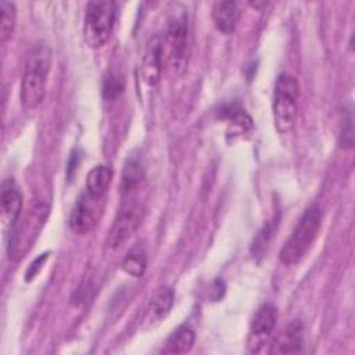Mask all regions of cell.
<instances>
[{
    "label": "cell",
    "mask_w": 355,
    "mask_h": 355,
    "mask_svg": "<svg viewBox=\"0 0 355 355\" xmlns=\"http://www.w3.org/2000/svg\"><path fill=\"white\" fill-rule=\"evenodd\" d=\"M322 225V211L318 205L308 207L297 222L291 236L280 250V261L286 265L297 263L315 241Z\"/></svg>",
    "instance_id": "2"
},
{
    "label": "cell",
    "mask_w": 355,
    "mask_h": 355,
    "mask_svg": "<svg viewBox=\"0 0 355 355\" xmlns=\"http://www.w3.org/2000/svg\"><path fill=\"white\" fill-rule=\"evenodd\" d=\"M97 202L98 200L92 198L87 193L79 197L69 215V227L72 229V232H75L76 234H86L93 230L98 218L96 209Z\"/></svg>",
    "instance_id": "9"
},
{
    "label": "cell",
    "mask_w": 355,
    "mask_h": 355,
    "mask_svg": "<svg viewBox=\"0 0 355 355\" xmlns=\"http://www.w3.org/2000/svg\"><path fill=\"white\" fill-rule=\"evenodd\" d=\"M112 179V171L107 165L94 166L86 178V193L94 198L101 200L108 190V186Z\"/></svg>",
    "instance_id": "13"
},
{
    "label": "cell",
    "mask_w": 355,
    "mask_h": 355,
    "mask_svg": "<svg viewBox=\"0 0 355 355\" xmlns=\"http://www.w3.org/2000/svg\"><path fill=\"white\" fill-rule=\"evenodd\" d=\"M51 67V51L43 42L33 44L26 53L21 79V103L26 108H36L46 96L47 76Z\"/></svg>",
    "instance_id": "1"
},
{
    "label": "cell",
    "mask_w": 355,
    "mask_h": 355,
    "mask_svg": "<svg viewBox=\"0 0 355 355\" xmlns=\"http://www.w3.org/2000/svg\"><path fill=\"white\" fill-rule=\"evenodd\" d=\"M212 19L216 29L225 35L233 33L239 19L240 8L236 1H218L212 8Z\"/></svg>",
    "instance_id": "11"
},
{
    "label": "cell",
    "mask_w": 355,
    "mask_h": 355,
    "mask_svg": "<svg viewBox=\"0 0 355 355\" xmlns=\"http://www.w3.org/2000/svg\"><path fill=\"white\" fill-rule=\"evenodd\" d=\"M123 90V85L119 79V76H115L114 73H110L104 79V86H103V93L104 97L108 100L115 98L118 94H121Z\"/></svg>",
    "instance_id": "19"
},
{
    "label": "cell",
    "mask_w": 355,
    "mask_h": 355,
    "mask_svg": "<svg viewBox=\"0 0 355 355\" xmlns=\"http://www.w3.org/2000/svg\"><path fill=\"white\" fill-rule=\"evenodd\" d=\"M143 208L137 204L123 207L115 216L104 243V254L114 255L126 244L143 220Z\"/></svg>",
    "instance_id": "5"
},
{
    "label": "cell",
    "mask_w": 355,
    "mask_h": 355,
    "mask_svg": "<svg viewBox=\"0 0 355 355\" xmlns=\"http://www.w3.org/2000/svg\"><path fill=\"white\" fill-rule=\"evenodd\" d=\"M300 86L294 76L288 73H280L275 83L273 93V121L280 133H288L297 119L298 111Z\"/></svg>",
    "instance_id": "3"
},
{
    "label": "cell",
    "mask_w": 355,
    "mask_h": 355,
    "mask_svg": "<svg viewBox=\"0 0 355 355\" xmlns=\"http://www.w3.org/2000/svg\"><path fill=\"white\" fill-rule=\"evenodd\" d=\"M276 309L272 304H262L251 322L248 334V351L252 354L259 352L270 338L276 326Z\"/></svg>",
    "instance_id": "7"
},
{
    "label": "cell",
    "mask_w": 355,
    "mask_h": 355,
    "mask_svg": "<svg viewBox=\"0 0 355 355\" xmlns=\"http://www.w3.org/2000/svg\"><path fill=\"white\" fill-rule=\"evenodd\" d=\"M266 4H268L266 1H255V3H251V6H252V7H255V8H261V7L266 6Z\"/></svg>",
    "instance_id": "21"
},
{
    "label": "cell",
    "mask_w": 355,
    "mask_h": 355,
    "mask_svg": "<svg viewBox=\"0 0 355 355\" xmlns=\"http://www.w3.org/2000/svg\"><path fill=\"white\" fill-rule=\"evenodd\" d=\"M164 67V49H162V37L153 36L146 46L140 73L141 79L148 86H155L159 82L161 72Z\"/></svg>",
    "instance_id": "8"
},
{
    "label": "cell",
    "mask_w": 355,
    "mask_h": 355,
    "mask_svg": "<svg viewBox=\"0 0 355 355\" xmlns=\"http://www.w3.org/2000/svg\"><path fill=\"white\" fill-rule=\"evenodd\" d=\"M173 305V290L168 286L159 287L148 305V316L155 322L165 318Z\"/></svg>",
    "instance_id": "16"
},
{
    "label": "cell",
    "mask_w": 355,
    "mask_h": 355,
    "mask_svg": "<svg viewBox=\"0 0 355 355\" xmlns=\"http://www.w3.org/2000/svg\"><path fill=\"white\" fill-rule=\"evenodd\" d=\"M1 220L4 226H15L22 211V194L12 179H7L1 186Z\"/></svg>",
    "instance_id": "10"
},
{
    "label": "cell",
    "mask_w": 355,
    "mask_h": 355,
    "mask_svg": "<svg viewBox=\"0 0 355 355\" xmlns=\"http://www.w3.org/2000/svg\"><path fill=\"white\" fill-rule=\"evenodd\" d=\"M116 18V4L114 1H89L85 10L83 37L89 47L104 46L114 29Z\"/></svg>",
    "instance_id": "4"
},
{
    "label": "cell",
    "mask_w": 355,
    "mask_h": 355,
    "mask_svg": "<svg viewBox=\"0 0 355 355\" xmlns=\"http://www.w3.org/2000/svg\"><path fill=\"white\" fill-rule=\"evenodd\" d=\"M146 252L139 244L130 248V251L123 257L122 261V269L133 277H141L146 272Z\"/></svg>",
    "instance_id": "17"
},
{
    "label": "cell",
    "mask_w": 355,
    "mask_h": 355,
    "mask_svg": "<svg viewBox=\"0 0 355 355\" xmlns=\"http://www.w3.org/2000/svg\"><path fill=\"white\" fill-rule=\"evenodd\" d=\"M162 49L164 62L166 61L175 72H183L187 64V22L183 15L169 22Z\"/></svg>",
    "instance_id": "6"
},
{
    "label": "cell",
    "mask_w": 355,
    "mask_h": 355,
    "mask_svg": "<svg viewBox=\"0 0 355 355\" xmlns=\"http://www.w3.org/2000/svg\"><path fill=\"white\" fill-rule=\"evenodd\" d=\"M0 11H1L0 37H1V43H6L8 39H11L15 24H17V8L14 3L3 0L0 1Z\"/></svg>",
    "instance_id": "18"
},
{
    "label": "cell",
    "mask_w": 355,
    "mask_h": 355,
    "mask_svg": "<svg viewBox=\"0 0 355 355\" xmlns=\"http://www.w3.org/2000/svg\"><path fill=\"white\" fill-rule=\"evenodd\" d=\"M144 178V171L143 166L140 164V161L135 157H130L123 166L122 175H121V183H119V189L122 194H129L133 190H136L139 187V184L141 183Z\"/></svg>",
    "instance_id": "15"
},
{
    "label": "cell",
    "mask_w": 355,
    "mask_h": 355,
    "mask_svg": "<svg viewBox=\"0 0 355 355\" xmlns=\"http://www.w3.org/2000/svg\"><path fill=\"white\" fill-rule=\"evenodd\" d=\"M302 347V323L300 320H293L286 329L284 334L280 336L270 347V354H287L298 352Z\"/></svg>",
    "instance_id": "12"
},
{
    "label": "cell",
    "mask_w": 355,
    "mask_h": 355,
    "mask_svg": "<svg viewBox=\"0 0 355 355\" xmlns=\"http://www.w3.org/2000/svg\"><path fill=\"white\" fill-rule=\"evenodd\" d=\"M194 341V330L189 326H180L165 341L161 354H186L193 348Z\"/></svg>",
    "instance_id": "14"
},
{
    "label": "cell",
    "mask_w": 355,
    "mask_h": 355,
    "mask_svg": "<svg viewBox=\"0 0 355 355\" xmlns=\"http://www.w3.org/2000/svg\"><path fill=\"white\" fill-rule=\"evenodd\" d=\"M46 259H47V254H42L37 259H35V261L29 265V268H28V270H26V275H25V277H26L28 282L32 280V279L37 275V272H39L40 268H42V263H43Z\"/></svg>",
    "instance_id": "20"
}]
</instances>
